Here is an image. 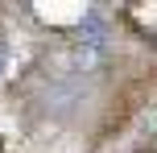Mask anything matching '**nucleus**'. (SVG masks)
I'll return each instance as SVG.
<instances>
[{
	"label": "nucleus",
	"instance_id": "f257e3e1",
	"mask_svg": "<svg viewBox=\"0 0 157 153\" xmlns=\"http://www.w3.org/2000/svg\"><path fill=\"white\" fill-rule=\"evenodd\" d=\"M78 41H83V46H103V41H108V25H103V17L95 13H83V21H78Z\"/></svg>",
	"mask_w": 157,
	"mask_h": 153
}]
</instances>
